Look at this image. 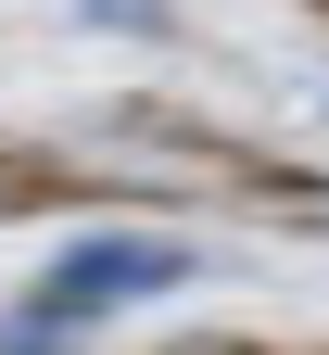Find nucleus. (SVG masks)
<instances>
[{"mask_svg":"<svg viewBox=\"0 0 329 355\" xmlns=\"http://www.w3.org/2000/svg\"><path fill=\"white\" fill-rule=\"evenodd\" d=\"M177 279H190V241H165V229H89V241H64L38 266V292L0 318V355H76L114 304L177 292Z\"/></svg>","mask_w":329,"mask_h":355,"instance_id":"nucleus-1","label":"nucleus"},{"mask_svg":"<svg viewBox=\"0 0 329 355\" xmlns=\"http://www.w3.org/2000/svg\"><path fill=\"white\" fill-rule=\"evenodd\" d=\"M89 26H165L152 0H89Z\"/></svg>","mask_w":329,"mask_h":355,"instance_id":"nucleus-2","label":"nucleus"}]
</instances>
